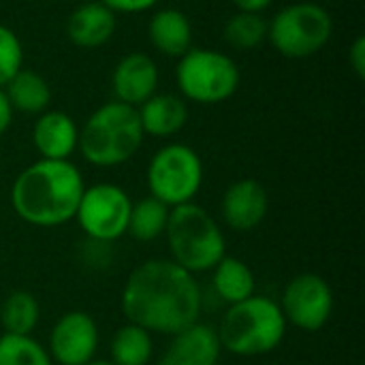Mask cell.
Instances as JSON below:
<instances>
[{
  "label": "cell",
  "mask_w": 365,
  "mask_h": 365,
  "mask_svg": "<svg viewBox=\"0 0 365 365\" xmlns=\"http://www.w3.org/2000/svg\"><path fill=\"white\" fill-rule=\"evenodd\" d=\"M278 306L287 325L306 334H317L334 314V291L323 276L306 272L287 282Z\"/></svg>",
  "instance_id": "obj_10"
},
{
  "label": "cell",
  "mask_w": 365,
  "mask_h": 365,
  "mask_svg": "<svg viewBox=\"0 0 365 365\" xmlns=\"http://www.w3.org/2000/svg\"><path fill=\"white\" fill-rule=\"evenodd\" d=\"M130 207L133 201L124 188L101 182L83 188L75 220L90 242L111 244L126 235Z\"/></svg>",
  "instance_id": "obj_9"
},
{
  "label": "cell",
  "mask_w": 365,
  "mask_h": 365,
  "mask_svg": "<svg viewBox=\"0 0 365 365\" xmlns=\"http://www.w3.org/2000/svg\"><path fill=\"white\" fill-rule=\"evenodd\" d=\"M86 365H113L111 361H105V359H92L90 364H86Z\"/></svg>",
  "instance_id": "obj_31"
},
{
  "label": "cell",
  "mask_w": 365,
  "mask_h": 365,
  "mask_svg": "<svg viewBox=\"0 0 365 365\" xmlns=\"http://www.w3.org/2000/svg\"><path fill=\"white\" fill-rule=\"evenodd\" d=\"M38 321H41V306L30 291H13L2 302L0 325L4 334L32 336Z\"/></svg>",
  "instance_id": "obj_22"
},
{
  "label": "cell",
  "mask_w": 365,
  "mask_h": 365,
  "mask_svg": "<svg viewBox=\"0 0 365 365\" xmlns=\"http://www.w3.org/2000/svg\"><path fill=\"white\" fill-rule=\"evenodd\" d=\"M115 32V13L107 9L103 2H86L77 6L68 21L66 34L71 43L81 49L103 47Z\"/></svg>",
  "instance_id": "obj_16"
},
{
  "label": "cell",
  "mask_w": 365,
  "mask_h": 365,
  "mask_svg": "<svg viewBox=\"0 0 365 365\" xmlns=\"http://www.w3.org/2000/svg\"><path fill=\"white\" fill-rule=\"evenodd\" d=\"M0 365H53L47 349L32 336H0Z\"/></svg>",
  "instance_id": "obj_25"
},
{
  "label": "cell",
  "mask_w": 365,
  "mask_h": 365,
  "mask_svg": "<svg viewBox=\"0 0 365 365\" xmlns=\"http://www.w3.org/2000/svg\"><path fill=\"white\" fill-rule=\"evenodd\" d=\"M212 287L218 299L233 306L257 293V278L246 261L225 255L212 269Z\"/></svg>",
  "instance_id": "obj_19"
},
{
  "label": "cell",
  "mask_w": 365,
  "mask_h": 365,
  "mask_svg": "<svg viewBox=\"0 0 365 365\" xmlns=\"http://www.w3.org/2000/svg\"><path fill=\"white\" fill-rule=\"evenodd\" d=\"M143 137L137 109L120 101H109L79 128L77 150L94 167H118L139 152Z\"/></svg>",
  "instance_id": "obj_4"
},
{
  "label": "cell",
  "mask_w": 365,
  "mask_h": 365,
  "mask_svg": "<svg viewBox=\"0 0 365 365\" xmlns=\"http://www.w3.org/2000/svg\"><path fill=\"white\" fill-rule=\"evenodd\" d=\"M171 207L154 197H145L130 207L126 233L137 242H154L165 235Z\"/></svg>",
  "instance_id": "obj_23"
},
{
  "label": "cell",
  "mask_w": 365,
  "mask_h": 365,
  "mask_svg": "<svg viewBox=\"0 0 365 365\" xmlns=\"http://www.w3.org/2000/svg\"><path fill=\"white\" fill-rule=\"evenodd\" d=\"M120 306L126 323L171 338L199 323L203 293L195 276L171 259H150L126 278Z\"/></svg>",
  "instance_id": "obj_1"
},
{
  "label": "cell",
  "mask_w": 365,
  "mask_h": 365,
  "mask_svg": "<svg viewBox=\"0 0 365 365\" xmlns=\"http://www.w3.org/2000/svg\"><path fill=\"white\" fill-rule=\"evenodd\" d=\"M111 86H113L115 101L137 109L150 96L156 94L158 66L150 56L141 51L126 53L113 68Z\"/></svg>",
  "instance_id": "obj_13"
},
{
  "label": "cell",
  "mask_w": 365,
  "mask_h": 365,
  "mask_svg": "<svg viewBox=\"0 0 365 365\" xmlns=\"http://www.w3.org/2000/svg\"><path fill=\"white\" fill-rule=\"evenodd\" d=\"M237 11H244V13H263L274 0H231Z\"/></svg>",
  "instance_id": "obj_30"
},
{
  "label": "cell",
  "mask_w": 365,
  "mask_h": 365,
  "mask_svg": "<svg viewBox=\"0 0 365 365\" xmlns=\"http://www.w3.org/2000/svg\"><path fill=\"white\" fill-rule=\"evenodd\" d=\"M175 77L182 96L197 105H218L229 101L242 79L233 58L203 47H190L180 58Z\"/></svg>",
  "instance_id": "obj_6"
},
{
  "label": "cell",
  "mask_w": 365,
  "mask_h": 365,
  "mask_svg": "<svg viewBox=\"0 0 365 365\" xmlns=\"http://www.w3.org/2000/svg\"><path fill=\"white\" fill-rule=\"evenodd\" d=\"M101 346V331L96 321L83 310L64 312L49 331L47 353L53 365L90 364Z\"/></svg>",
  "instance_id": "obj_11"
},
{
  "label": "cell",
  "mask_w": 365,
  "mask_h": 365,
  "mask_svg": "<svg viewBox=\"0 0 365 365\" xmlns=\"http://www.w3.org/2000/svg\"><path fill=\"white\" fill-rule=\"evenodd\" d=\"M334 34V19L329 11L314 2H295L284 6L272 24H267V38L274 49L287 58L302 60L319 53Z\"/></svg>",
  "instance_id": "obj_7"
},
{
  "label": "cell",
  "mask_w": 365,
  "mask_h": 365,
  "mask_svg": "<svg viewBox=\"0 0 365 365\" xmlns=\"http://www.w3.org/2000/svg\"><path fill=\"white\" fill-rule=\"evenodd\" d=\"M113 13H143L158 4V0H98Z\"/></svg>",
  "instance_id": "obj_27"
},
{
  "label": "cell",
  "mask_w": 365,
  "mask_h": 365,
  "mask_svg": "<svg viewBox=\"0 0 365 365\" xmlns=\"http://www.w3.org/2000/svg\"><path fill=\"white\" fill-rule=\"evenodd\" d=\"M83 175L71 160H36L11 186L13 212L28 225L51 229L75 218Z\"/></svg>",
  "instance_id": "obj_2"
},
{
  "label": "cell",
  "mask_w": 365,
  "mask_h": 365,
  "mask_svg": "<svg viewBox=\"0 0 365 365\" xmlns=\"http://www.w3.org/2000/svg\"><path fill=\"white\" fill-rule=\"evenodd\" d=\"M349 64L355 71L357 79H365V36H357L349 49Z\"/></svg>",
  "instance_id": "obj_28"
},
{
  "label": "cell",
  "mask_w": 365,
  "mask_h": 365,
  "mask_svg": "<svg viewBox=\"0 0 365 365\" xmlns=\"http://www.w3.org/2000/svg\"><path fill=\"white\" fill-rule=\"evenodd\" d=\"M148 36L156 51L182 58L192 47V24L180 9H160L148 24Z\"/></svg>",
  "instance_id": "obj_18"
},
{
  "label": "cell",
  "mask_w": 365,
  "mask_h": 365,
  "mask_svg": "<svg viewBox=\"0 0 365 365\" xmlns=\"http://www.w3.org/2000/svg\"><path fill=\"white\" fill-rule=\"evenodd\" d=\"M137 113H139L143 135L158 137V139L178 135L188 120V107L184 98L178 94H169V92H163V94L156 92L143 105L137 107Z\"/></svg>",
  "instance_id": "obj_17"
},
{
  "label": "cell",
  "mask_w": 365,
  "mask_h": 365,
  "mask_svg": "<svg viewBox=\"0 0 365 365\" xmlns=\"http://www.w3.org/2000/svg\"><path fill=\"white\" fill-rule=\"evenodd\" d=\"M225 41L237 51H252L267 38V21L261 13L237 11L225 24Z\"/></svg>",
  "instance_id": "obj_24"
},
{
  "label": "cell",
  "mask_w": 365,
  "mask_h": 365,
  "mask_svg": "<svg viewBox=\"0 0 365 365\" xmlns=\"http://www.w3.org/2000/svg\"><path fill=\"white\" fill-rule=\"evenodd\" d=\"M165 237L171 261L192 276L212 272L227 255V240L220 225L195 201L171 207Z\"/></svg>",
  "instance_id": "obj_5"
},
{
  "label": "cell",
  "mask_w": 365,
  "mask_h": 365,
  "mask_svg": "<svg viewBox=\"0 0 365 365\" xmlns=\"http://www.w3.org/2000/svg\"><path fill=\"white\" fill-rule=\"evenodd\" d=\"M269 195L265 186L255 178L233 182L220 201V214L229 229L237 233L255 231L267 216Z\"/></svg>",
  "instance_id": "obj_12"
},
{
  "label": "cell",
  "mask_w": 365,
  "mask_h": 365,
  "mask_svg": "<svg viewBox=\"0 0 365 365\" xmlns=\"http://www.w3.org/2000/svg\"><path fill=\"white\" fill-rule=\"evenodd\" d=\"M11 122H13V107L4 94V90L0 88V137L11 128Z\"/></svg>",
  "instance_id": "obj_29"
},
{
  "label": "cell",
  "mask_w": 365,
  "mask_h": 365,
  "mask_svg": "<svg viewBox=\"0 0 365 365\" xmlns=\"http://www.w3.org/2000/svg\"><path fill=\"white\" fill-rule=\"evenodd\" d=\"M203 184L201 156L186 143H169L160 148L148 165L150 197L169 207L195 201Z\"/></svg>",
  "instance_id": "obj_8"
},
{
  "label": "cell",
  "mask_w": 365,
  "mask_h": 365,
  "mask_svg": "<svg viewBox=\"0 0 365 365\" xmlns=\"http://www.w3.org/2000/svg\"><path fill=\"white\" fill-rule=\"evenodd\" d=\"M4 94L13 107V111L24 113H43L51 103L49 83L34 71L21 68L4 88Z\"/></svg>",
  "instance_id": "obj_20"
},
{
  "label": "cell",
  "mask_w": 365,
  "mask_h": 365,
  "mask_svg": "<svg viewBox=\"0 0 365 365\" xmlns=\"http://www.w3.org/2000/svg\"><path fill=\"white\" fill-rule=\"evenodd\" d=\"M109 355L113 365H148L154 355V338L143 327L126 323L115 329Z\"/></svg>",
  "instance_id": "obj_21"
},
{
  "label": "cell",
  "mask_w": 365,
  "mask_h": 365,
  "mask_svg": "<svg viewBox=\"0 0 365 365\" xmlns=\"http://www.w3.org/2000/svg\"><path fill=\"white\" fill-rule=\"evenodd\" d=\"M24 68V47L19 36L0 24V88Z\"/></svg>",
  "instance_id": "obj_26"
},
{
  "label": "cell",
  "mask_w": 365,
  "mask_h": 365,
  "mask_svg": "<svg viewBox=\"0 0 365 365\" xmlns=\"http://www.w3.org/2000/svg\"><path fill=\"white\" fill-rule=\"evenodd\" d=\"M287 327L278 302L255 293L227 308L216 336L220 349L235 357H263L284 342Z\"/></svg>",
  "instance_id": "obj_3"
},
{
  "label": "cell",
  "mask_w": 365,
  "mask_h": 365,
  "mask_svg": "<svg viewBox=\"0 0 365 365\" xmlns=\"http://www.w3.org/2000/svg\"><path fill=\"white\" fill-rule=\"evenodd\" d=\"M220 353L216 329L199 321L171 336L169 346L156 365H218Z\"/></svg>",
  "instance_id": "obj_14"
},
{
  "label": "cell",
  "mask_w": 365,
  "mask_h": 365,
  "mask_svg": "<svg viewBox=\"0 0 365 365\" xmlns=\"http://www.w3.org/2000/svg\"><path fill=\"white\" fill-rule=\"evenodd\" d=\"M32 143L45 160H68L79 143V126L64 111H43L34 122Z\"/></svg>",
  "instance_id": "obj_15"
}]
</instances>
